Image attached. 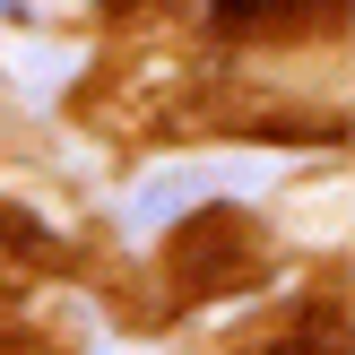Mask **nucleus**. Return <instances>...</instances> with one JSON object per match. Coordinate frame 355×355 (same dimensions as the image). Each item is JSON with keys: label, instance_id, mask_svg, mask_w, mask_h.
<instances>
[{"label": "nucleus", "instance_id": "obj_1", "mask_svg": "<svg viewBox=\"0 0 355 355\" xmlns=\"http://www.w3.org/2000/svg\"><path fill=\"white\" fill-rule=\"evenodd\" d=\"M217 9H225V17H252V9H269V0H217Z\"/></svg>", "mask_w": 355, "mask_h": 355}]
</instances>
